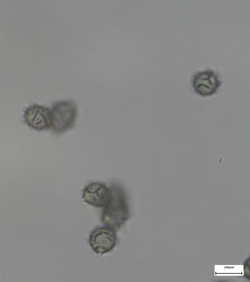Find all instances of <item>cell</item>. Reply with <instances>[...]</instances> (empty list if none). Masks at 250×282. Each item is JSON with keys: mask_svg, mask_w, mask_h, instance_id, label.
Here are the masks:
<instances>
[{"mask_svg": "<svg viewBox=\"0 0 250 282\" xmlns=\"http://www.w3.org/2000/svg\"><path fill=\"white\" fill-rule=\"evenodd\" d=\"M110 188L103 183L94 182L87 185L83 190L82 198L87 203L96 207H104L111 197Z\"/></svg>", "mask_w": 250, "mask_h": 282, "instance_id": "5b68a950", "label": "cell"}, {"mask_svg": "<svg viewBox=\"0 0 250 282\" xmlns=\"http://www.w3.org/2000/svg\"><path fill=\"white\" fill-rule=\"evenodd\" d=\"M221 82L211 70L201 72L195 75L193 81L195 91L202 95L213 94L220 85Z\"/></svg>", "mask_w": 250, "mask_h": 282, "instance_id": "8992f818", "label": "cell"}, {"mask_svg": "<svg viewBox=\"0 0 250 282\" xmlns=\"http://www.w3.org/2000/svg\"><path fill=\"white\" fill-rule=\"evenodd\" d=\"M24 118L29 126L37 130L47 129L52 126V112L42 106L34 105L28 108L24 112Z\"/></svg>", "mask_w": 250, "mask_h": 282, "instance_id": "277c9868", "label": "cell"}, {"mask_svg": "<svg viewBox=\"0 0 250 282\" xmlns=\"http://www.w3.org/2000/svg\"><path fill=\"white\" fill-rule=\"evenodd\" d=\"M117 241L115 232L108 227H101L95 229L89 237L90 246L94 252L99 255L112 251Z\"/></svg>", "mask_w": 250, "mask_h": 282, "instance_id": "3957f363", "label": "cell"}, {"mask_svg": "<svg viewBox=\"0 0 250 282\" xmlns=\"http://www.w3.org/2000/svg\"><path fill=\"white\" fill-rule=\"evenodd\" d=\"M52 129L56 133H61L71 128L76 117V108L71 102L56 103L52 110Z\"/></svg>", "mask_w": 250, "mask_h": 282, "instance_id": "7a4b0ae2", "label": "cell"}, {"mask_svg": "<svg viewBox=\"0 0 250 282\" xmlns=\"http://www.w3.org/2000/svg\"><path fill=\"white\" fill-rule=\"evenodd\" d=\"M111 197L104 207L102 221L107 227L119 230L130 218L126 194L124 189L117 185L110 188Z\"/></svg>", "mask_w": 250, "mask_h": 282, "instance_id": "6da1fadb", "label": "cell"}]
</instances>
